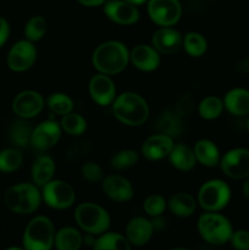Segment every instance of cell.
I'll return each mask as SVG.
<instances>
[{
    "mask_svg": "<svg viewBox=\"0 0 249 250\" xmlns=\"http://www.w3.org/2000/svg\"><path fill=\"white\" fill-rule=\"evenodd\" d=\"M229 242L232 243L233 248L239 250H248L249 249V232L246 229H238V231L232 233Z\"/></svg>",
    "mask_w": 249,
    "mask_h": 250,
    "instance_id": "39",
    "label": "cell"
},
{
    "mask_svg": "<svg viewBox=\"0 0 249 250\" xmlns=\"http://www.w3.org/2000/svg\"><path fill=\"white\" fill-rule=\"evenodd\" d=\"M60 125L61 128L70 136H81L87 129L85 120L81 115L73 114V112L63 115Z\"/></svg>",
    "mask_w": 249,
    "mask_h": 250,
    "instance_id": "33",
    "label": "cell"
},
{
    "mask_svg": "<svg viewBox=\"0 0 249 250\" xmlns=\"http://www.w3.org/2000/svg\"><path fill=\"white\" fill-rule=\"evenodd\" d=\"M48 106L51 112L63 116L73 110V102L68 95L63 93H54L48 98Z\"/></svg>",
    "mask_w": 249,
    "mask_h": 250,
    "instance_id": "34",
    "label": "cell"
},
{
    "mask_svg": "<svg viewBox=\"0 0 249 250\" xmlns=\"http://www.w3.org/2000/svg\"><path fill=\"white\" fill-rule=\"evenodd\" d=\"M247 128H248V132H249V117L248 120H247Z\"/></svg>",
    "mask_w": 249,
    "mask_h": 250,
    "instance_id": "48",
    "label": "cell"
},
{
    "mask_svg": "<svg viewBox=\"0 0 249 250\" xmlns=\"http://www.w3.org/2000/svg\"><path fill=\"white\" fill-rule=\"evenodd\" d=\"M48 29V23L42 16H33L24 26V37L31 42H37L44 37Z\"/></svg>",
    "mask_w": 249,
    "mask_h": 250,
    "instance_id": "36",
    "label": "cell"
},
{
    "mask_svg": "<svg viewBox=\"0 0 249 250\" xmlns=\"http://www.w3.org/2000/svg\"><path fill=\"white\" fill-rule=\"evenodd\" d=\"M139 160V155L136 150L132 149H124L115 154L110 160V165L115 170H126L136 165Z\"/></svg>",
    "mask_w": 249,
    "mask_h": 250,
    "instance_id": "35",
    "label": "cell"
},
{
    "mask_svg": "<svg viewBox=\"0 0 249 250\" xmlns=\"http://www.w3.org/2000/svg\"><path fill=\"white\" fill-rule=\"evenodd\" d=\"M243 194L249 200V176L246 178V182L243 185Z\"/></svg>",
    "mask_w": 249,
    "mask_h": 250,
    "instance_id": "46",
    "label": "cell"
},
{
    "mask_svg": "<svg viewBox=\"0 0 249 250\" xmlns=\"http://www.w3.org/2000/svg\"><path fill=\"white\" fill-rule=\"evenodd\" d=\"M89 93L92 99L102 106L112 104L116 98V87L109 75L99 73L90 78Z\"/></svg>",
    "mask_w": 249,
    "mask_h": 250,
    "instance_id": "15",
    "label": "cell"
},
{
    "mask_svg": "<svg viewBox=\"0 0 249 250\" xmlns=\"http://www.w3.org/2000/svg\"><path fill=\"white\" fill-rule=\"evenodd\" d=\"M154 233L153 222L144 217H134L127 224L126 238L131 246L142 247L150 241Z\"/></svg>",
    "mask_w": 249,
    "mask_h": 250,
    "instance_id": "20",
    "label": "cell"
},
{
    "mask_svg": "<svg viewBox=\"0 0 249 250\" xmlns=\"http://www.w3.org/2000/svg\"><path fill=\"white\" fill-rule=\"evenodd\" d=\"M10 34V24L4 17H0V48L6 43Z\"/></svg>",
    "mask_w": 249,
    "mask_h": 250,
    "instance_id": "42",
    "label": "cell"
},
{
    "mask_svg": "<svg viewBox=\"0 0 249 250\" xmlns=\"http://www.w3.org/2000/svg\"><path fill=\"white\" fill-rule=\"evenodd\" d=\"M143 208L144 211L148 215H150V216H160L166 209V200L164 199V197L159 194L149 195L145 199V202H144Z\"/></svg>",
    "mask_w": 249,
    "mask_h": 250,
    "instance_id": "37",
    "label": "cell"
},
{
    "mask_svg": "<svg viewBox=\"0 0 249 250\" xmlns=\"http://www.w3.org/2000/svg\"><path fill=\"white\" fill-rule=\"evenodd\" d=\"M112 111L121 124L127 126H141L148 120L149 106L143 97L133 92H126L115 98Z\"/></svg>",
    "mask_w": 249,
    "mask_h": 250,
    "instance_id": "2",
    "label": "cell"
},
{
    "mask_svg": "<svg viewBox=\"0 0 249 250\" xmlns=\"http://www.w3.org/2000/svg\"><path fill=\"white\" fill-rule=\"evenodd\" d=\"M224 106L227 111L236 116L249 115V90L244 88H234L226 93Z\"/></svg>",
    "mask_w": 249,
    "mask_h": 250,
    "instance_id": "21",
    "label": "cell"
},
{
    "mask_svg": "<svg viewBox=\"0 0 249 250\" xmlns=\"http://www.w3.org/2000/svg\"><path fill=\"white\" fill-rule=\"evenodd\" d=\"M183 38L181 33L171 27H161L153 34L151 44L161 54H172L181 48Z\"/></svg>",
    "mask_w": 249,
    "mask_h": 250,
    "instance_id": "19",
    "label": "cell"
},
{
    "mask_svg": "<svg viewBox=\"0 0 249 250\" xmlns=\"http://www.w3.org/2000/svg\"><path fill=\"white\" fill-rule=\"evenodd\" d=\"M103 190L110 199L117 203L128 202L133 198L134 193L129 181L119 175H111L104 178Z\"/></svg>",
    "mask_w": 249,
    "mask_h": 250,
    "instance_id": "17",
    "label": "cell"
},
{
    "mask_svg": "<svg viewBox=\"0 0 249 250\" xmlns=\"http://www.w3.org/2000/svg\"><path fill=\"white\" fill-rule=\"evenodd\" d=\"M129 61L138 70L150 72V71L156 70L160 65V55L154 46L139 44L134 46L129 53Z\"/></svg>",
    "mask_w": 249,
    "mask_h": 250,
    "instance_id": "18",
    "label": "cell"
},
{
    "mask_svg": "<svg viewBox=\"0 0 249 250\" xmlns=\"http://www.w3.org/2000/svg\"><path fill=\"white\" fill-rule=\"evenodd\" d=\"M183 46H185L186 53L193 58H199L204 55L207 51L208 43L207 39L197 32H188L183 38Z\"/></svg>",
    "mask_w": 249,
    "mask_h": 250,
    "instance_id": "31",
    "label": "cell"
},
{
    "mask_svg": "<svg viewBox=\"0 0 249 250\" xmlns=\"http://www.w3.org/2000/svg\"><path fill=\"white\" fill-rule=\"evenodd\" d=\"M237 68H238V71H241V72H249V60L241 61V62L237 65Z\"/></svg>",
    "mask_w": 249,
    "mask_h": 250,
    "instance_id": "45",
    "label": "cell"
},
{
    "mask_svg": "<svg viewBox=\"0 0 249 250\" xmlns=\"http://www.w3.org/2000/svg\"><path fill=\"white\" fill-rule=\"evenodd\" d=\"M173 138L166 134H154L146 138L142 144V155L150 161L161 160V159L168 156L173 148Z\"/></svg>",
    "mask_w": 249,
    "mask_h": 250,
    "instance_id": "16",
    "label": "cell"
},
{
    "mask_svg": "<svg viewBox=\"0 0 249 250\" xmlns=\"http://www.w3.org/2000/svg\"><path fill=\"white\" fill-rule=\"evenodd\" d=\"M195 159L202 165L212 167L220 163V151L216 144L209 139H200L194 146Z\"/></svg>",
    "mask_w": 249,
    "mask_h": 250,
    "instance_id": "24",
    "label": "cell"
},
{
    "mask_svg": "<svg viewBox=\"0 0 249 250\" xmlns=\"http://www.w3.org/2000/svg\"><path fill=\"white\" fill-rule=\"evenodd\" d=\"M37 59V49L33 42L24 39L15 43L7 54V66L15 72H23L31 68Z\"/></svg>",
    "mask_w": 249,
    "mask_h": 250,
    "instance_id": "10",
    "label": "cell"
},
{
    "mask_svg": "<svg viewBox=\"0 0 249 250\" xmlns=\"http://www.w3.org/2000/svg\"><path fill=\"white\" fill-rule=\"evenodd\" d=\"M198 231L200 237L208 243L221 246L231 239L233 229L231 222L224 215L216 211H209L200 215L198 220Z\"/></svg>",
    "mask_w": 249,
    "mask_h": 250,
    "instance_id": "4",
    "label": "cell"
},
{
    "mask_svg": "<svg viewBox=\"0 0 249 250\" xmlns=\"http://www.w3.org/2000/svg\"><path fill=\"white\" fill-rule=\"evenodd\" d=\"M55 233L54 225L49 217H33L23 232V248L27 250H50L54 247Z\"/></svg>",
    "mask_w": 249,
    "mask_h": 250,
    "instance_id": "5",
    "label": "cell"
},
{
    "mask_svg": "<svg viewBox=\"0 0 249 250\" xmlns=\"http://www.w3.org/2000/svg\"><path fill=\"white\" fill-rule=\"evenodd\" d=\"M83 243V237L73 227H62L55 233L54 246L59 250H78Z\"/></svg>",
    "mask_w": 249,
    "mask_h": 250,
    "instance_id": "26",
    "label": "cell"
},
{
    "mask_svg": "<svg viewBox=\"0 0 249 250\" xmlns=\"http://www.w3.org/2000/svg\"><path fill=\"white\" fill-rule=\"evenodd\" d=\"M61 125L53 120H46L34 127L31 137V146L37 151H45L53 148L61 137Z\"/></svg>",
    "mask_w": 249,
    "mask_h": 250,
    "instance_id": "12",
    "label": "cell"
},
{
    "mask_svg": "<svg viewBox=\"0 0 249 250\" xmlns=\"http://www.w3.org/2000/svg\"><path fill=\"white\" fill-rule=\"evenodd\" d=\"M23 156L17 149L6 148L0 150V172L11 173L21 167Z\"/></svg>",
    "mask_w": 249,
    "mask_h": 250,
    "instance_id": "30",
    "label": "cell"
},
{
    "mask_svg": "<svg viewBox=\"0 0 249 250\" xmlns=\"http://www.w3.org/2000/svg\"><path fill=\"white\" fill-rule=\"evenodd\" d=\"M33 132V127L26 119H21L15 121L12 124L11 129H10V139L12 143L20 148H24L28 144H31V137Z\"/></svg>",
    "mask_w": 249,
    "mask_h": 250,
    "instance_id": "29",
    "label": "cell"
},
{
    "mask_svg": "<svg viewBox=\"0 0 249 250\" xmlns=\"http://www.w3.org/2000/svg\"><path fill=\"white\" fill-rule=\"evenodd\" d=\"M54 172L55 163L48 155L38 156L32 165V180L37 187H43L49 181L53 180Z\"/></svg>",
    "mask_w": 249,
    "mask_h": 250,
    "instance_id": "22",
    "label": "cell"
},
{
    "mask_svg": "<svg viewBox=\"0 0 249 250\" xmlns=\"http://www.w3.org/2000/svg\"><path fill=\"white\" fill-rule=\"evenodd\" d=\"M90 150V146L87 142H78L75 146H72L68 150L67 158L70 160H75V159H81L84 155H87Z\"/></svg>",
    "mask_w": 249,
    "mask_h": 250,
    "instance_id": "40",
    "label": "cell"
},
{
    "mask_svg": "<svg viewBox=\"0 0 249 250\" xmlns=\"http://www.w3.org/2000/svg\"><path fill=\"white\" fill-rule=\"evenodd\" d=\"M153 226H154V231H161L165 226V220L161 219V217L156 216L155 220H153Z\"/></svg>",
    "mask_w": 249,
    "mask_h": 250,
    "instance_id": "44",
    "label": "cell"
},
{
    "mask_svg": "<svg viewBox=\"0 0 249 250\" xmlns=\"http://www.w3.org/2000/svg\"><path fill=\"white\" fill-rule=\"evenodd\" d=\"M81 173H82V177L90 183L100 182L103 180V176H104L102 167L93 161H87V163L83 164Z\"/></svg>",
    "mask_w": 249,
    "mask_h": 250,
    "instance_id": "38",
    "label": "cell"
},
{
    "mask_svg": "<svg viewBox=\"0 0 249 250\" xmlns=\"http://www.w3.org/2000/svg\"><path fill=\"white\" fill-rule=\"evenodd\" d=\"M4 202L7 209L15 214L29 215L41 205L42 194L34 183H19L5 192Z\"/></svg>",
    "mask_w": 249,
    "mask_h": 250,
    "instance_id": "3",
    "label": "cell"
},
{
    "mask_svg": "<svg viewBox=\"0 0 249 250\" xmlns=\"http://www.w3.org/2000/svg\"><path fill=\"white\" fill-rule=\"evenodd\" d=\"M104 12L112 22L124 26L136 23L139 20V11L136 5L129 4L126 0L107 1L104 6Z\"/></svg>",
    "mask_w": 249,
    "mask_h": 250,
    "instance_id": "14",
    "label": "cell"
},
{
    "mask_svg": "<svg viewBox=\"0 0 249 250\" xmlns=\"http://www.w3.org/2000/svg\"><path fill=\"white\" fill-rule=\"evenodd\" d=\"M168 159L173 167L181 171H189L195 166L197 159H195L194 150L186 144H176L173 146L172 150L168 154Z\"/></svg>",
    "mask_w": 249,
    "mask_h": 250,
    "instance_id": "23",
    "label": "cell"
},
{
    "mask_svg": "<svg viewBox=\"0 0 249 250\" xmlns=\"http://www.w3.org/2000/svg\"><path fill=\"white\" fill-rule=\"evenodd\" d=\"M168 209L173 215L178 217H188L195 211L197 203L190 194L180 192L173 194L167 202Z\"/></svg>",
    "mask_w": 249,
    "mask_h": 250,
    "instance_id": "25",
    "label": "cell"
},
{
    "mask_svg": "<svg viewBox=\"0 0 249 250\" xmlns=\"http://www.w3.org/2000/svg\"><path fill=\"white\" fill-rule=\"evenodd\" d=\"M193 109V102L188 95L181 98V100L177 104V114L180 115H188Z\"/></svg>",
    "mask_w": 249,
    "mask_h": 250,
    "instance_id": "41",
    "label": "cell"
},
{
    "mask_svg": "<svg viewBox=\"0 0 249 250\" xmlns=\"http://www.w3.org/2000/svg\"><path fill=\"white\" fill-rule=\"evenodd\" d=\"M42 198L53 209L63 210L72 207L76 200V193L65 181L51 180L43 186Z\"/></svg>",
    "mask_w": 249,
    "mask_h": 250,
    "instance_id": "8",
    "label": "cell"
},
{
    "mask_svg": "<svg viewBox=\"0 0 249 250\" xmlns=\"http://www.w3.org/2000/svg\"><path fill=\"white\" fill-rule=\"evenodd\" d=\"M129 61L128 49L124 43L109 41L98 45L92 55L95 70L104 75H117L127 67Z\"/></svg>",
    "mask_w": 249,
    "mask_h": 250,
    "instance_id": "1",
    "label": "cell"
},
{
    "mask_svg": "<svg viewBox=\"0 0 249 250\" xmlns=\"http://www.w3.org/2000/svg\"><path fill=\"white\" fill-rule=\"evenodd\" d=\"M148 14L158 26L171 27L180 20L182 7L178 0H149Z\"/></svg>",
    "mask_w": 249,
    "mask_h": 250,
    "instance_id": "9",
    "label": "cell"
},
{
    "mask_svg": "<svg viewBox=\"0 0 249 250\" xmlns=\"http://www.w3.org/2000/svg\"><path fill=\"white\" fill-rule=\"evenodd\" d=\"M95 250H129L131 243L124 236L115 232H104L93 246Z\"/></svg>",
    "mask_w": 249,
    "mask_h": 250,
    "instance_id": "27",
    "label": "cell"
},
{
    "mask_svg": "<svg viewBox=\"0 0 249 250\" xmlns=\"http://www.w3.org/2000/svg\"><path fill=\"white\" fill-rule=\"evenodd\" d=\"M127 2H129V4H133V5H142V4H144V2L146 1V0H126Z\"/></svg>",
    "mask_w": 249,
    "mask_h": 250,
    "instance_id": "47",
    "label": "cell"
},
{
    "mask_svg": "<svg viewBox=\"0 0 249 250\" xmlns=\"http://www.w3.org/2000/svg\"><path fill=\"white\" fill-rule=\"evenodd\" d=\"M231 199L228 185L221 180H210L200 187L198 192V203L207 211L222 210Z\"/></svg>",
    "mask_w": 249,
    "mask_h": 250,
    "instance_id": "7",
    "label": "cell"
},
{
    "mask_svg": "<svg viewBox=\"0 0 249 250\" xmlns=\"http://www.w3.org/2000/svg\"><path fill=\"white\" fill-rule=\"evenodd\" d=\"M80 4L84 5V6H99V5H103L105 2V0H77Z\"/></svg>",
    "mask_w": 249,
    "mask_h": 250,
    "instance_id": "43",
    "label": "cell"
},
{
    "mask_svg": "<svg viewBox=\"0 0 249 250\" xmlns=\"http://www.w3.org/2000/svg\"><path fill=\"white\" fill-rule=\"evenodd\" d=\"M75 219L85 233L102 234L110 227V215L106 210L94 203H82L76 208Z\"/></svg>",
    "mask_w": 249,
    "mask_h": 250,
    "instance_id": "6",
    "label": "cell"
},
{
    "mask_svg": "<svg viewBox=\"0 0 249 250\" xmlns=\"http://www.w3.org/2000/svg\"><path fill=\"white\" fill-rule=\"evenodd\" d=\"M224 102L217 97H207L200 102L198 112L205 120H215L222 114Z\"/></svg>",
    "mask_w": 249,
    "mask_h": 250,
    "instance_id": "32",
    "label": "cell"
},
{
    "mask_svg": "<svg viewBox=\"0 0 249 250\" xmlns=\"http://www.w3.org/2000/svg\"><path fill=\"white\" fill-rule=\"evenodd\" d=\"M222 171L233 180H243L249 176V150L236 148L228 150L220 161Z\"/></svg>",
    "mask_w": 249,
    "mask_h": 250,
    "instance_id": "11",
    "label": "cell"
},
{
    "mask_svg": "<svg viewBox=\"0 0 249 250\" xmlns=\"http://www.w3.org/2000/svg\"><path fill=\"white\" fill-rule=\"evenodd\" d=\"M44 99L36 90H23L12 100V110L21 119H32L42 112Z\"/></svg>",
    "mask_w": 249,
    "mask_h": 250,
    "instance_id": "13",
    "label": "cell"
},
{
    "mask_svg": "<svg viewBox=\"0 0 249 250\" xmlns=\"http://www.w3.org/2000/svg\"><path fill=\"white\" fill-rule=\"evenodd\" d=\"M156 131L158 133L166 134L172 138L180 136L182 132V122H181L180 115L171 111L163 112L156 122Z\"/></svg>",
    "mask_w": 249,
    "mask_h": 250,
    "instance_id": "28",
    "label": "cell"
}]
</instances>
